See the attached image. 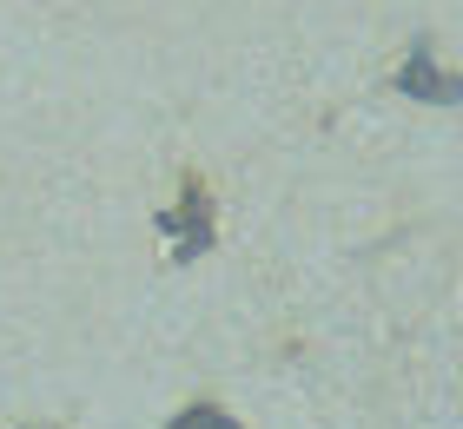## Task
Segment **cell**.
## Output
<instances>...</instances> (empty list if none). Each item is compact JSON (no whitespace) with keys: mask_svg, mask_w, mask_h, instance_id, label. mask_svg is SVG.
<instances>
[{"mask_svg":"<svg viewBox=\"0 0 463 429\" xmlns=\"http://www.w3.org/2000/svg\"><path fill=\"white\" fill-rule=\"evenodd\" d=\"M33 429H47V423H33Z\"/></svg>","mask_w":463,"mask_h":429,"instance_id":"cell-4","label":"cell"},{"mask_svg":"<svg viewBox=\"0 0 463 429\" xmlns=\"http://www.w3.org/2000/svg\"><path fill=\"white\" fill-rule=\"evenodd\" d=\"M165 225H173V231H185V225H193V245H205V238H213V225H205V185H199V179H185V191H179V211H165Z\"/></svg>","mask_w":463,"mask_h":429,"instance_id":"cell-2","label":"cell"},{"mask_svg":"<svg viewBox=\"0 0 463 429\" xmlns=\"http://www.w3.org/2000/svg\"><path fill=\"white\" fill-rule=\"evenodd\" d=\"M173 429H239V423H232L225 410H213V403H199V410H185Z\"/></svg>","mask_w":463,"mask_h":429,"instance_id":"cell-3","label":"cell"},{"mask_svg":"<svg viewBox=\"0 0 463 429\" xmlns=\"http://www.w3.org/2000/svg\"><path fill=\"white\" fill-rule=\"evenodd\" d=\"M397 86L404 93H417V99H463V79H437V67H430V53H411V67L397 73Z\"/></svg>","mask_w":463,"mask_h":429,"instance_id":"cell-1","label":"cell"}]
</instances>
